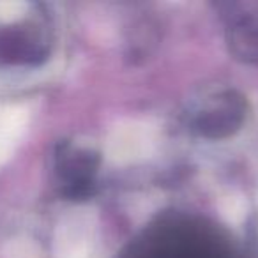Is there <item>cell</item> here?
I'll use <instances>...</instances> for the list:
<instances>
[{
	"instance_id": "1",
	"label": "cell",
	"mask_w": 258,
	"mask_h": 258,
	"mask_svg": "<svg viewBox=\"0 0 258 258\" xmlns=\"http://www.w3.org/2000/svg\"><path fill=\"white\" fill-rule=\"evenodd\" d=\"M156 144V131L147 122L129 120L115 125L106 140V158L117 165L145 159Z\"/></svg>"
},
{
	"instance_id": "3",
	"label": "cell",
	"mask_w": 258,
	"mask_h": 258,
	"mask_svg": "<svg viewBox=\"0 0 258 258\" xmlns=\"http://www.w3.org/2000/svg\"><path fill=\"white\" fill-rule=\"evenodd\" d=\"M219 214L228 225L239 226L246 219L247 204L240 195H228L219 202Z\"/></svg>"
},
{
	"instance_id": "2",
	"label": "cell",
	"mask_w": 258,
	"mask_h": 258,
	"mask_svg": "<svg viewBox=\"0 0 258 258\" xmlns=\"http://www.w3.org/2000/svg\"><path fill=\"white\" fill-rule=\"evenodd\" d=\"M94 246H96V218L90 211H76L66 233V258H92Z\"/></svg>"
}]
</instances>
